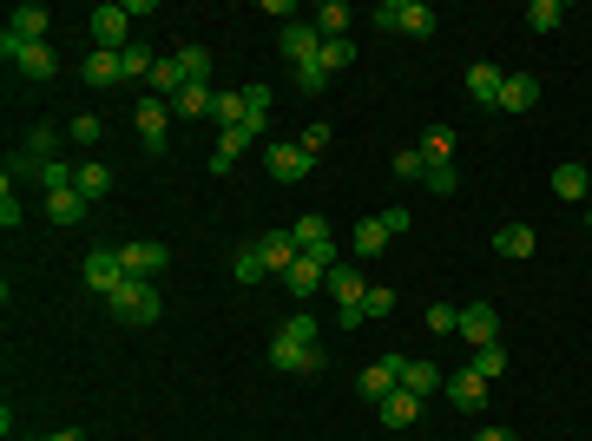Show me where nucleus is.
I'll return each mask as SVG.
<instances>
[{"label":"nucleus","instance_id":"obj_2","mask_svg":"<svg viewBox=\"0 0 592 441\" xmlns=\"http://www.w3.org/2000/svg\"><path fill=\"white\" fill-rule=\"evenodd\" d=\"M0 60L14 66V73H27V79H53L60 73V53H53L47 40H20V33H0Z\"/></svg>","mask_w":592,"mask_h":441},{"label":"nucleus","instance_id":"obj_33","mask_svg":"<svg viewBox=\"0 0 592 441\" xmlns=\"http://www.w3.org/2000/svg\"><path fill=\"white\" fill-rule=\"evenodd\" d=\"M468 369H474V376H481V382H500V376H507V349H500V343L474 349V356H468Z\"/></svg>","mask_w":592,"mask_h":441},{"label":"nucleus","instance_id":"obj_14","mask_svg":"<svg viewBox=\"0 0 592 441\" xmlns=\"http://www.w3.org/2000/svg\"><path fill=\"white\" fill-rule=\"evenodd\" d=\"M329 297H336V316H343V310H362V297H369V277H362L356 264H336V270H329Z\"/></svg>","mask_w":592,"mask_h":441},{"label":"nucleus","instance_id":"obj_34","mask_svg":"<svg viewBox=\"0 0 592 441\" xmlns=\"http://www.w3.org/2000/svg\"><path fill=\"white\" fill-rule=\"evenodd\" d=\"M152 66H158V53H152V47H139V40H132V47L119 53V73H125V86H132V79H152Z\"/></svg>","mask_w":592,"mask_h":441},{"label":"nucleus","instance_id":"obj_16","mask_svg":"<svg viewBox=\"0 0 592 441\" xmlns=\"http://www.w3.org/2000/svg\"><path fill=\"white\" fill-rule=\"evenodd\" d=\"M448 402H454V409H461V415L487 409V382L474 376V369H454V376H448Z\"/></svg>","mask_w":592,"mask_h":441},{"label":"nucleus","instance_id":"obj_32","mask_svg":"<svg viewBox=\"0 0 592 441\" xmlns=\"http://www.w3.org/2000/svg\"><path fill=\"white\" fill-rule=\"evenodd\" d=\"M20 152H27L33 165H47V158H60V126H33V132H27V145H20Z\"/></svg>","mask_w":592,"mask_h":441},{"label":"nucleus","instance_id":"obj_49","mask_svg":"<svg viewBox=\"0 0 592 441\" xmlns=\"http://www.w3.org/2000/svg\"><path fill=\"white\" fill-rule=\"evenodd\" d=\"M316 60H323L329 73H336V66H349V60H356V47H349V40H323V53H316Z\"/></svg>","mask_w":592,"mask_h":441},{"label":"nucleus","instance_id":"obj_45","mask_svg":"<svg viewBox=\"0 0 592 441\" xmlns=\"http://www.w3.org/2000/svg\"><path fill=\"white\" fill-rule=\"evenodd\" d=\"M395 178H428V158H421V145H408V152H395Z\"/></svg>","mask_w":592,"mask_h":441},{"label":"nucleus","instance_id":"obj_46","mask_svg":"<svg viewBox=\"0 0 592 441\" xmlns=\"http://www.w3.org/2000/svg\"><path fill=\"white\" fill-rule=\"evenodd\" d=\"M296 86H303V93H323V86H329V66L323 60H303V66H296Z\"/></svg>","mask_w":592,"mask_h":441},{"label":"nucleus","instance_id":"obj_6","mask_svg":"<svg viewBox=\"0 0 592 441\" xmlns=\"http://www.w3.org/2000/svg\"><path fill=\"white\" fill-rule=\"evenodd\" d=\"M323 343H290V336H270V369L283 376H323Z\"/></svg>","mask_w":592,"mask_h":441},{"label":"nucleus","instance_id":"obj_51","mask_svg":"<svg viewBox=\"0 0 592 441\" xmlns=\"http://www.w3.org/2000/svg\"><path fill=\"white\" fill-rule=\"evenodd\" d=\"M296 145H303V152L316 158V152H323V145H329V126H303V139H296Z\"/></svg>","mask_w":592,"mask_h":441},{"label":"nucleus","instance_id":"obj_28","mask_svg":"<svg viewBox=\"0 0 592 441\" xmlns=\"http://www.w3.org/2000/svg\"><path fill=\"white\" fill-rule=\"evenodd\" d=\"M172 60H178V73H185V86H211V53L204 47H178Z\"/></svg>","mask_w":592,"mask_h":441},{"label":"nucleus","instance_id":"obj_41","mask_svg":"<svg viewBox=\"0 0 592 441\" xmlns=\"http://www.w3.org/2000/svg\"><path fill=\"white\" fill-rule=\"evenodd\" d=\"M66 139H73V145H86V152H93V145L106 139V119H93V112H79L73 126H66Z\"/></svg>","mask_w":592,"mask_h":441},{"label":"nucleus","instance_id":"obj_35","mask_svg":"<svg viewBox=\"0 0 592 441\" xmlns=\"http://www.w3.org/2000/svg\"><path fill=\"white\" fill-rule=\"evenodd\" d=\"M421 158H428V165H454V132L448 126H428V132H421Z\"/></svg>","mask_w":592,"mask_h":441},{"label":"nucleus","instance_id":"obj_3","mask_svg":"<svg viewBox=\"0 0 592 441\" xmlns=\"http://www.w3.org/2000/svg\"><path fill=\"white\" fill-rule=\"evenodd\" d=\"M79 277H86V290H93V297H112V290L125 284V257H119V244H93V251L79 257Z\"/></svg>","mask_w":592,"mask_h":441},{"label":"nucleus","instance_id":"obj_53","mask_svg":"<svg viewBox=\"0 0 592 441\" xmlns=\"http://www.w3.org/2000/svg\"><path fill=\"white\" fill-rule=\"evenodd\" d=\"M47 441H86V435H79V428H60V435H47Z\"/></svg>","mask_w":592,"mask_h":441},{"label":"nucleus","instance_id":"obj_38","mask_svg":"<svg viewBox=\"0 0 592 441\" xmlns=\"http://www.w3.org/2000/svg\"><path fill=\"white\" fill-rule=\"evenodd\" d=\"M178 119H211V86H185V93L172 99Z\"/></svg>","mask_w":592,"mask_h":441},{"label":"nucleus","instance_id":"obj_48","mask_svg":"<svg viewBox=\"0 0 592 441\" xmlns=\"http://www.w3.org/2000/svg\"><path fill=\"white\" fill-rule=\"evenodd\" d=\"M428 330H435V336H454V330H461V310H454V303H435V310H428Z\"/></svg>","mask_w":592,"mask_h":441},{"label":"nucleus","instance_id":"obj_1","mask_svg":"<svg viewBox=\"0 0 592 441\" xmlns=\"http://www.w3.org/2000/svg\"><path fill=\"white\" fill-rule=\"evenodd\" d=\"M106 310L119 316V323H132V330H152L158 316H165V303H158V284H139V277H125V284L106 297Z\"/></svg>","mask_w":592,"mask_h":441},{"label":"nucleus","instance_id":"obj_18","mask_svg":"<svg viewBox=\"0 0 592 441\" xmlns=\"http://www.w3.org/2000/svg\"><path fill=\"white\" fill-rule=\"evenodd\" d=\"M533 251H540L533 224H500V231H494V257H514V264H520V257H533Z\"/></svg>","mask_w":592,"mask_h":441},{"label":"nucleus","instance_id":"obj_24","mask_svg":"<svg viewBox=\"0 0 592 441\" xmlns=\"http://www.w3.org/2000/svg\"><path fill=\"white\" fill-rule=\"evenodd\" d=\"M553 191H560V198H573V205H579V198H586V191H592V172H586V165H579V158H566V165H553Z\"/></svg>","mask_w":592,"mask_h":441},{"label":"nucleus","instance_id":"obj_22","mask_svg":"<svg viewBox=\"0 0 592 441\" xmlns=\"http://www.w3.org/2000/svg\"><path fill=\"white\" fill-rule=\"evenodd\" d=\"M211 119H218L224 132L244 126V86H218V93H211Z\"/></svg>","mask_w":592,"mask_h":441},{"label":"nucleus","instance_id":"obj_50","mask_svg":"<svg viewBox=\"0 0 592 441\" xmlns=\"http://www.w3.org/2000/svg\"><path fill=\"white\" fill-rule=\"evenodd\" d=\"M0 231H20V198H14V185L0 191Z\"/></svg>","mask_w":592,"mask_h":441},{"label":"nucleus","instance_id":"obj_4","mask_svg":"<svg viewBox=\"0 0 592 441\" xmlns=\"http://www.w3.org/2000/svg\"><path fill=\"white\" fill-rule=\"evenodd\" d=\"M86 33H93V53H125V47H132V14L106 0V7L86 14Z\"/></svg>","mask_w":592,"mask_h":441},{"label":"nucleus","instance_id":"obj_37","mask_svg":"<svg viewBox=\"0 0 592 441\" xmlns=\"http://www.w3.org/2000/svg\"><path fill=\"white\" fill-rule=\"evenodd\" d=\"M244 145H250V132L244 126H237V132H224V139H218V152H211V172H231V165H237V158H244Z\"/></svg>","mask_w":592,"mask_h":441},{"label":"nucleus","instance_id":"obj_20","mask_svg":"<svg viewBox=\"0 0 592 441\" xmlns=\"http://www.w3.org/2000/svg\"><path fill=\"white\" fill-rule=\"evenodd\" d=\"M500 86H507V73H500V66H468V99L474 106H500Z\"/></svg>","mask_w":592,"mask_h":441},{"label":"nucleus","instance_id":"obj_36","mask_svg":"<svg viewBox=\"0 0 592 441\" xmlns=\"http://www.w3.org/2000/svg\"><path fill=\"white\" fill-rule=\"evenodd\" d=\"M33 185H47V191H73V185H79V165H66V158H47V165L33 172Z\"/></svg>","mask_w":592,"mask_h":441},{"label":"nucleus","instance_id":"obj_26","mask_svg":"<svg viewBox=\"0 0 592 441\" xmlns=\"http://www.w3.org/2000/svg\"><path fill=\"white\" fill-rule=\"evenodd\" d=\"M415 415H421V395H408V389L382 395V422L389 428H415Z\"/></svg>","mask_w":592,"mask_h":441},{"label":"nucleus","instance_id":"obj_17","mask_svg":"<svg viewBox=\"0 0 592 441\" xmlns=\"http://www.w3.org/2000/svg\"><path fill=\"white\" fill-rule=\"evenodd\" d=\"M540 106V79L533 73H507V86H500V112H533Z\"/></svg>","mask_w":592,"mask_h":441},{"label":"nucleus","instance_id":"obj_5","mask_svg":"<svg viewBox=\"0 0 592 441\" xmlns=\"http://www.w3.org/2000/svg\"><path fill=\"white\" fill-rule=\"evenodd\" d=\"M375 27L382 33H435L441 20H435V7H421V0H382V7H375Z\"/></svg>","mask_w":592,"mask_h":441},{"label":"nucleus","instance_id":"obj_11","mask_svg":"<svg viewBox=\"0 0 592 441\" xmlns=\"http://www.w3.org/2000/svg\"><path fill=\"white\" fill-rule=\"evenodd\" d=\"M461 343L468 349H487V343H500V310L494 303H461Z\"/></svg>","mask_w":592,"mask_h":441},{"label":"nucleus","instance_id":"obj_25","mask_svg":"<svg viewBox=\"0 0 592 441\" xmlns=\"http://www.w3.org/2000/svg\"><path fill=\"white\" fill-rule=\"evenodd\" d=\"M79 79H86V86H125V73H119V53H86Z\"/></svg>","mask_w":592,"mask_h":441},{"label":"nucleus","instance_id":"obj_42","mask_svg":"<svg viewBox=\"0 0 592 441\" xmlns=\"http://www.w3.org/2000/svg\"><path fill=\"white\" fill-rule=\"evenodd\" d=\"M277 336H290V343H323V323H316L310 310H296V316H290V323H283Z\"/></svg>","mask_w":592,"mask_h":441},{"label":"nucleus","instance_id":"obj_8","mask_svg":"<svg viewBox=\"0 0 592 441\" xmlns=\"http://www.w3.org/2000/svg\"><path fill=\"white\" fill-rule=\"evenodd\" d=\"M395 231H408V211H402V205H389L382 218H362L356 231H349V251H356V257H375Z\"/></svg>","mask_w":592,"mask_h":441},{"label":"nucleus","instance_id":"obj_47","mask_svg":"<svg viewBox=\"0 0 592 441\" xmlns=\"http://www.w3.org/2000/svg\"><path fill=\"white\" fill-rule=\"evenodd\" d=\"M421 185L435 191V198H448V191L461 185V172H454V165H428V178H421Z\"/></svg>","mask_w":592,"mask_h":441},{"label":"nucleus","instance_id":"obj_29","mask_svg":"<svg viewBox=\"0 0 592 441\" xmlns=\"http://www.w3.org/2000/svg\"><path fill=\"white\" fill-rule=\"evenodd\" d=\"M47 218H53V224H79V218H86V198H79V185H73V191H47Z\"/></svg>","mask_w":592,"mask_h":441},{"label":"nucleus","instance_id":"obj_13","mask_svg":"<svg viewBox=\"0 0 592 441\" xmlns=\"http://www.w3.org/2000/svg\"><path fill=\"white\" fill-rule=\"evenodd\" d=\"M277 284H283V290H290V297H296V303H310V297H316V290H329V270H323V264H316V257H303V251H296V264H290V270H283Z\"/></svg>","mask_w":592,"mask_h":441},{"label":"nucleus","instance_id":"obj_19","mask_svg":"<svg viewBox=\"0 0 592 441\" xmlns=\"http://www.w3.org/2000/svg\"><path fill=\"white\" fill-rule=\"evenodd\" d=\"M257 257H264V270H270V277H283V270L296 264V237H290V231H270V237H257Z\"/></svg>","mask_w":592,"mask_h":441},{"label":"nucleus","instance_id":"obj_43","mask_svg":"<svg viewBox=\"0 0 592 441\" xmlns=\"http://www.w3.org/2000/svg\"><path fill=\"white\" fill-rule=\"evenodd\" d=\"M362 316H369V323L395 316V290H389V284H369V297H362Z\"/></svg>","mask_w":592,"mask_h":441},{"label":"nucleus","instance_id":"obj_9","mask_svg":"<svg viewBox=\"0 0 592 441\" xmlns=\"http://www.w3.org/2000/svg\"><path fill=\"white\" fill-rule=\"evenodd\" d=\"M310 165H316V158L303 152L296 139H270V152H264V172L277 178V185H303V178H310Z\"/></svg>","mask_w":592,"mask_h":441},{"label":"nucleus","instance_id":"obj_52","mask_svg":"<svg viewBox=\"0 0 592 441\" xmlns=\"http://www.w3.org/2000/svg\"><path fill=\"white\" fill-rule=\"evenodd\" d=\"M468 441H514V435H507V428H474Z\"/></svg>","mask_w":592,"mask_h":441},{"label":"nucleus","instance_id":"obj_54","mask_svg":"<svg viewBox=\"0 0 592 441\" xmlns=\"http://www.w3.org/2000/svg\"><path fill=\"white\" fill-rule=\"evenodd\" d=\"M586 231H592V205H586Z\"/></svg>","mask_w":592,"mask_h":441},{"label":"nucleus","instance_id":"obj_27","mask_svg":"<svg viewBox=\"0 0 592 441\" xmlns=\"http://www.w3.org/2000/svg\"><path fill=\"white\" fill-rule=\"evenodd\" d=\"M264 126H270V86H244V132L257 139Z\"/></svg>","mask_w":592,"mask_h":441},{"label":"nucleus","instance_id":"obj_21","mask_svg":"<svg viewBox=\"0 0 592 441\" xmlns=\"http://www.w3.org/2000/svg\"><path fill=\"white\" fill-rule=\"evenodd\" d=\"M47 27H53V14L40 7V0H27V7L7 14V33H20V40H47Z\"/></svg>","mask_w":592,"mask_h":441},{"label":"nucleus","instance_id":"obj_23","mask_svg":"<svg viewBox=\"0 0 592 441\" xmlns=\"http://www.w3.org/2000/svg\"><path fill=\"white\" fill-rule=\"evenodd\" d=\"M402 389L428 402V395H435V389H448V376H441L435 363H415V356H408V369H402Z\"/></svg>","mask_w":592,"mask_h":441},{"label":"nucleus","instance_id":"obj_39","mask_svg":"<svg viewBox=\"0 0 592 441\" xmlns=\"http://www.w3.org/2000/svg\"><path fill=\"white\" fill-rule=\"evenodd\" d=\"M349 20H356V14H349L343 0H323V7H316V27H323V40H343Z\"/></svg>","mask_w":592,"mask_h":441},{"label":"nucleus","instance_id":"obj_10","mask_svg":"<svg viewBox=\"0 0 592 441\" xmlns=\"http://www.w3.org/2000/svg\"><path fill=\"white\" fill-rule=\"evenodd\" d=\"M402 369H408V356H382V363H369V369L356 376L362 402H375V409H382V395H395V389H402Z\"/></svg>","mask_w":592,"mask_h":441},{"label":"nucleus","instance_id":"obj_31","mask_svg":"<svg viewBox=\"0 0 592 441\" xmlns=\"http://www.w3.org/2000/svg\"><path fill=\"white\" fill-rule=\"evenodd\" d=\"M527 27L533 33H560L566 27V0H533V7H527Z\"/></svg>","mask_w":592,"mask_h":441},{"label":"nucleus","instance_id":"obj_7","mask_svg":"<svg viewBox=\"0 0 592 441\" xmlns=\"http://www.w3.org/2000/svg\"><path fill=\"white\" fill-rule=\"evenodd\" d=\"M119 257H125V277H139V284H158L165 264H172V251L158 237H132V244H119Z\"/></svg>","mask_w":592,"mask_h":441},{"label":"nucleus","instance_id":"obj_30","mask_svg":"<svg viewBox=\"0 0 592 441\" xmlns=\"http://www.w3.org/2000/svg\"><path fill=\"white\" fill-rule=\"evenodd\" d=\"M106 191H112V172L99 165V158H86V165H79V198H86V205H99Z\"/></svg>","mask_w":592,"mask_h":441},{"label":"nucleus","instance_id":"obj_15","mask_svg":"<svg viewBox=\"0 0 592 441\" xmlns=\"http://www.w3.org/2000/svg\"><path fill=\"white\" fill-rule=\"evenodd\" d=\"M283 53H290L296 66L316 60V53H323V27H316V20H290V27H283Z\"/></svg>","mask_w":592,"mask_h":441},{"label":"nucleus","instance_id":"obj_12","mask_svg":"<svg viewBox=\"0 0 592 441\" xmlns=\"http://www.w3.org/2000/svg\"><path fill=\"white\" fill-rule=\"evenodd\" d=\"M132 126H139V145L158 158V152H165V126H172V106L145 93V99H139V112H132Z\"/></svg>","mask_w":592,"mask_h":441},{"label":"nucleus","instance_id":"obj_44","mask_svg":"<svg viewBox=\"0 0 592 441\" xmlns=\"http://www.w3.org/2000/svg\"><path fill=\"white\" fill-rule=\"evenodd\" d=\"M231 270H237V284H257V277H270V270H264V257H257V244H244Z\"/></svg>","mask_w":592,"mask_h":441},{"label":"nucleus","instance_id":"obj_40","mask_svg":"<svg viewBox=\"0 0 592 441\" xmlns=\"http://www.w3.org/2000/svg\"><path fill=\"white\" fill-rule=\"evenodd\" d=\"M290 237H296V251H310V244H323V237H329V218H316V211H303V218L290 224Z\"/></svg>","mask_w":592,"mask_h":441}]
</instances>
